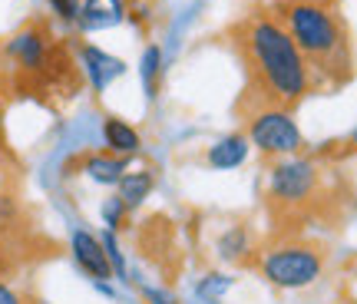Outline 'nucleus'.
<instances>
[{
    "instance_id": "1",
    "label": "nucleus",
    "mask_w": 357,
    "mask_h": 304,
    "mask_svg": "<svg viewBox=\"0 0 357 304\" xmlns=\"http://www.w3.org/2000/svg\"><path fill=\"white\" fill-rule=\"evenodd\" d=\"M235 47L248 73L245 100L255 102L252 109H265V106L291 109L314 86V73L307 60L271 13L245 17L235 26Z\"/></svg>"
},
{
    "instance_id": "2",
    "label": "nucleus",
    "mask_w": 357,
    "mask_h": 304,
    "mask_svg": "<svg viewBox=\"0 0 357 304\" xmlns=\"http://www.w3.org/2000/svg\"><path fill=\"white\" fill-rule=\"evenodd\" d=\"M271 17L288 30V37L311 66V73L334 83L351 79L354 73L351 33L331 0H278Z\"/></svg>"
},
{
    "instance_id": "3",
    "label": "nucleus",
    "mask_w": 357,
    "mask_h": 304,
    "mask_svg": "<svg viewBox=\"0 0 357 304\" xmlns=\"http://www.w3.org/2000/svg\"><path fill=\"white\" fill-rule=\"evenodd\" d=\"M261 278L278 291H301L311 288L324 275V254L305 241H278L261 252Z\"/></svg>"
},
{
    "instance_id": "4",
    "label": "nucleus",
    "mask_w": 357,
    "mask_h": 304,
    "mask_svg": "<svg viewBox=\"0 0 357 304\" xmlns=\"http://www.w3.org/2000/svg\"><path fill=\"white\" fill-rule=\"evenodd\" d=\"M245 136L268 159H284V155H298L305 146L301 129L294 123L291 109H278V106H265V109H252L245 119Z\"/></svg>"
},
{
    "instance_id": "5",
    "label": "nucleus",
    "mask_w": 357,
    "mask_h": 304,
    "mask_svg": "<svg viewBox=\"0 0 357 304\" xmlns=\"http://www.w3.org/2000/svg\"><path fill=\"white\" fill-rule=\"evenodd\" d=\"M321 189V169L311 159L284 155L268 169V199L281 208H301Z\"/></svg>"
},
{
    "instance_id": "6",
    "label": "nucleus",
    "mask_w": 357,
    "mask_h": 304,
    "mask_svg": "<svg viewBox=\"0 0 357 304\" xmlns=\"http://www.w3.org/2000/svg\"><path fill=\"white\" fill-rule=\"evenodd\" d=\"M7 56L20 66L24 73H47L53 66V50H50V33L47 26L30 24L20 33H13L7 43Z\"/></svg>"
},
{
    "instance_id": "7",
    "label": "nucleus",
    "mask_w": 357,
    "mask_h": 304,
    "mask_svg": "<svg viewBox=\"0 0 357 304\" xmlns=\"http://www.w3.org/2000/svg\"><path fill=\"white\" fill-rule=\"evenodd\" d=\"M70 254L77 268L93 281H109L113 278V268H109V258H106V248H102L100 235H93L86 228H77L70 235Z\"/></svg>"
},
{
    "instance_id": "8",
    "label": "nucleus",
    "mask_w": 357,
    "mask_h": 304,
    "mask_svg": "<svg viewBox=\"0 0 357 304\" xmlns=\"http://www.w3.org/2000/svg\"><path fill=\"white\" fill-rule=\"evenodd\" d=\"M79 60H83V73H86L89 86L96 89V93H102V89L109 86L113 79H119V76L126 73L123 60H116V56L102 53L100 47H89V43L79 50Z\"/></svg>"
},
{
    "instance_id": "9",
    "label": "nucleus",
    "mask_w": 357,
    "mask_h": 304,
    "mask_svg": "<svg viewBox=\"0 0 357 304\" xmlns=\"http://www.w3.org/2000/svg\"><path fill=\"white\" fill-rule=\"evenodd\" d=\"M248 149H252V142H248L245 132H229V136H222L218 142L208 146L205 162L212 169H218V172H231V169H238L248 159Z\"/></svg>"
},
{
    "instance_id": "10",
    "label": "nucleus",
    "mask_w": 357,
    "mask_h": 304,
    "mask_svg": "<svg viewBox=\"0 0 357 304\" xmlns=\"http://www.w3.org/2000/svg\"><path fill=\"white\" fill-rule=\"evenodd\" d=\"M123 17H126L123 0H83L77 20L83 30H106V26H116Z\"/></svg>"
},
{
    "instance_id": "11",
    "label": "nucleus",
    "mask_w": 357,
    "mask_h": 304,
    "mask_svg": "<svg viewBox=\"0 0 357 304\" xmlns=\"http://www.w3.org/2000/svg\"><path fill=\"white\" fill-rule=\"evenodd\" d=\"M102 142H106V149L113 152V155H123V159L136 155L142 146L139 132L129 126L126 119H119V116H106L102 119Z\"/></svg>"
},
{
    "instance_id": "12",
    "label": "nucleus",
    "mask_w": 357,
    "mask_h": 304,
    "mask_svg": "<svg viewBox=\"0 0 357 304\" xmlns=\"http://www.w3.org/2000/svg\"><path fill=\"white\" fill-rule=\"evenodd\" d=\"M155 189V176L149 169H136V172H126V176L119 178V185H116V199L123 202L126 212H136Z\"/></svg>"
},
{
    "instance_id": "13",
    "label": "nucleus",
    "mask_w": 357,
    "mask_h": 304,
    "mask_svg": "<svg viewBox=\"0 0 357 304\" xmlns=\"http://www.w3.org/2000/svg\"><path fill=\"white\" fill-rule=\"evenodd\" d=\"M129 159L113 155V152H89L83 159V172H86L96 185H119V178L126 176Z\"/></svg>"
},
{
    "instance_id": "14",
    "label": "nucleus",
    "mask_w": 357,
    "mask_h": 304,
    "mask_svg": "<svg viewBox=\"0 0 357 304\" xmlns=\"http://www.w3.org/2000/svg\"><path fill=\"white\" fill-rule=\"evenodd\" d=\"M215 254L222 261H245L252 254V231L245 225H229L215 238Z\"/></svg>"
},
{
    "instance_id": "15",
    "label": "nucleus",
    "mask_w": 357,
    "mask_h": 304,
    "mask_svg": "<svg viewBox=\"0 0 357 304\" xmlns=\"http://www.w3.org/2000/svg\"><path fill=\"white\" fill-rule=\"evenodd\" d=\"M235 288V278L231 275H222V271H208L195 281V298L202 304H218L225 294Z\"/></svg>"
},
{
    "instance_id": "16",
    "label": "nucleus",
    "mask_w": 357,
    "mask_h": 304,
    "mask_svg": "<svg viewBox=\"0 0 357 304\" xmlns=\"http://www.w3.org/2000/svg\"><path fill=\"white\" fill-rule=\"evenodd\" d=\"M159 70H162L159 47H146V53H142V86H146V96H155V89H159Z\"/></svg>"
},
{
    "instance_id": "17",
    "label": "nucleus",
    "mask_w": 357,
    "mask_h": 304,
    "mask_svg": "<svg viewBox=\"0 0 357 304\" xmlns=\"http://www.w3.org/2000/svg\"><path fill=\"white\" fill-rule=\"evenodd\" d=\"M102 248H106V258H109V268H113V278H126V258H123V252H119V241H116V231H102L100 235Z\"/></svg>"
},
{
    "instance_id": "18",
    "label": "nucleus",
    "mask_w": 357,
    "mask_h": 304,
    "mask_svg": "<svg viewBox=\"0 0 357 304\" xmlns=\"http://www.w3.org/2000/svg\"><path fill=\"white\" fill-rule=\"evenodd\" d=\"M126 208H123V202H119V199H106V202H102V225L109 228V231H116V228H123V222H126Z\"/></svg>"
},
{
    "instance_id": "19",
    "label": "nucleus",
    "mask_w": 357,
    "mask_h": 304,
    "mask_svg": "<svg viewBox=\"0 0 357 304\" xmlns=\"http://www.w3.org/2000/svg\"><path fill=\"white\" fill-rule=\"evenodd\" d=\"M142 298H146L149 304H178L169 291H162V288H149V284L142 288Z\"/></svg>"
},
{
    "instance_id": "20",
    "label": "nucleus",
    "mask_w": 357,
    "mask_h": 304,
    "mask_svg": "<svg viewBox=\"0 0 357 304\" xmlns=\"http://www.w3.org/2000/svg\"><path fill=\"white\" fill-rule=\"evenodd\" d=\"M0 304H24V298H20V291L13 284L0 281Z\"/></svg>"
},
{
    "instance_id": "21",
    "label": "nucleus",
    "mask_w": 357,
    "mask_h": 304,
    "mask_svg": "<svg viewBox=\"0 0 357 304\" xmlns=\"http://www.w3.org/2000/svg\"><path fill=\"white\" fill-rule=\"evenodd\" d=\"M13 212H17L13 199H10V195H0V222H3V218H10Z\"/></svg>"
},
{
    "instance_id": "22",
    "label": "nucleus",
    "mask_w": 357,
    "mask_h": 304,
    "mask_svg": "<svg viewBox=\"0 0 357 304\" xmlns=\"http://www.w3.org/2000/svg\"><path fill=\"white\" fill-rule=\"evenodd\" d=\"M0 126H3V102H0Z\"/></svg>"
},
{
    "instance_id": "23",
    "label": "nucleus",
    "mask_w": 357,
    "mask_h": 304,
    "mask_svg": "<svg viewBox=\"0 0 357 304\" xmlns=\"http://www.w3.org/2000/svg\"><path fill=\"white\" fill-rule=\"evenodd\" d=\"M351 142H354V146H357V129H354V132H351Z\"/></svg>"
}]
</instances>
